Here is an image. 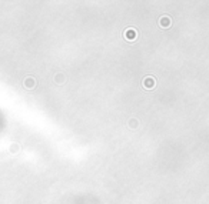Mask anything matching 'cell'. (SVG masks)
<instances>
[{
  "instance_id": "obj_1",
  "label": "cell",
  "mask_w": 209,
  "mask_h": 204,
  "mask_svg": "<svg viewBox=\"0 0 209 204\" xmlns=\"http://www.w3.org/2000/svg\"><path fill=\"white\" fill-rule=\"evenodd\" d=\"M155 84H156V80H155V77H152V76H146L143 79V87L145 89H153Z\"/></svg>"
},
{
  "instance_id": "obj_2",
  "label": "cell",
  "mask_w": 209,
  "mask_h": 204,
  "mask_svg": "<svg viewBox=\"0 0 209 204\" xmlns=\"http://www.w3.org/2000/svg\"><path fill=\"white\" fill-rule=\"evenodd\" d=\"M125 37L127 40H135L136 39V30L135 29H127L126 32H125Z\"/></svg>"
},
{
  "instance_id": "obj_3",
  "label": "cell",
  "mask_w": 209,
  "mask_h": 204,
  "mask_svg": "<svg viewBox=\"0 0 209 204\" xmlns=\"http://www.w3.org/2000/svg\"><path fill=\"white\" fill-rule=\"evenodd\" d=\"M24 87L26 89H33L34 86H36V80H34L33 77H27V79H24Z\"/></svg>"
},
{
  "instance_id": "obj_4",
  "label": "cell",
  "mask_w": 209,
  "mask_h": 204,
  "mask_svg": "<svg viewBox=\"0 0 209 204\" xmlns=\"http://www.w3.org/2000/svg\"><path fill=\"white\" fill-rule=\"evenodd\" d=\"M159 23H160V26L162 27H169L171 26V19H169L168 16H163V17H160Z\"/></svg>"
}]
</instances>
